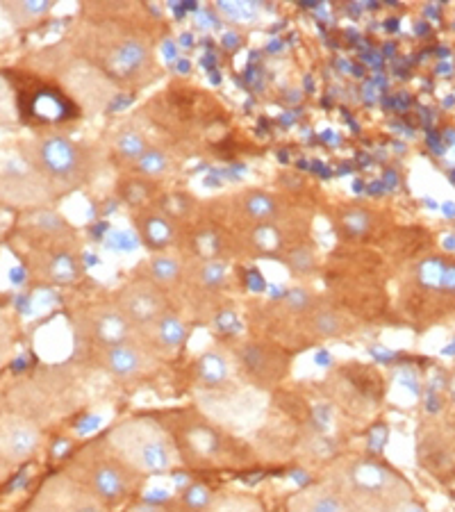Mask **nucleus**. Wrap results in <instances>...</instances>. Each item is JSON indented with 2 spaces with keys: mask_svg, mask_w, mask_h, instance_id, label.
<instances>
[{
  "mask_svg": "<svg viewBox=\"0 0 455 512\" xmlns=\"http://www.w3.org/2000/svg\"><path fill=\"white\" fill-rule=\"evenodd\" d=\"M82 57L114 87L139 89L160 76L153 39L117 19L91 28L82 39Z\"/></svg>",
  "mask_w": 455,
  "mask_h": 512,
  "instance_id": "obj_1",
  "label": "nucleus"
},
{
  "mask_svg": "<svg viewBox=\"0 0 455 512\" xmlns=\"http://www.w3.org/2000/svg\"><path fill=\"white\" fill-rule=\"evenodd\" d=\"M171 433L182 465L192 469H237L255 462L251 444L198 408L157 412Z\"/></svg>",
  "mask_w": 455,
  "mask_h": 512,
  "instance_id": "obj_2",
  "label": "nucleus"
},
{
  "mask_svg": "<svg viewBox=\"0 0 455 512\" xmlns=\"http://www.w3.org/2000/svg\"><path fill=\"white\" fill-rule=\"evenodd\" d=\"M355 512H396L412 501V487L378 456H346L330 462L326 476Z\"/></svg>",
  "mask_w": 455,
  "mask_h": 512,
  "instance_id": "obj_3",
  "label": "nucleus"
},
{
  "mask_svg": "<svg viewBox=\"0 0 455 512\" xmlns=\"http://www.w3.org/2000/svg\"><path fill=\"white\" fill-rule=\"evenodd\" d=\"M21 153L53 196L78 192L98 176V153L94 148L62 132H41L21 148Z\"/></svg>",
  "mask_w": 455,
  "mask_h": 512,
  "instance_id": "obj_4",
  "label": "nucleus"
},
{
  "mask_svg": "<svg viewBox=\"0 0 455 512\" xmlns=\"http://www.w3.org/2000/svg\"><path fill=\"white\" fill-rule=\"evenodd\" d=\"M105 440L130 469L148 478L169 474L180 467V453L162 419L155 415H132L114 424Z\"/></svg>",
  "mask_w": 455,
  "mask_h": 512,
  "instance_id": "obj_5",
  "label": "nucleus"
},
{
  "mask_svg": "<svg viewBox=\"0 0 455 512\" xmlns=\"http://www.w3.org/2000/svg\"><path fill=\"white\" fill-rule=\"evenodd\" d=\"M64 472L76 478L80 485H85L110 510L135 497L144 481L135 469H130L117 456V451L110 447L105 437L82 444L71 456Z\"/></svg>",
  "mask_w": 455,
  "mask_h": 512,
  "instance_id": "obj_6",
  "label": "nucleus"
},
{
  "mask_svg": "<svg viewBox=\"0 0 455 512\" xmlns=\"http://www.w3.org/2000/svg\"><path fill=\"white\" fill-rule=\"evenodd\" d=\"M230 353H233L235 369L242 376L244 385L262 394L283 383L292 369V360L283 346H273L269 342H242L230 349Z\"/></svg>",
  "mask_w": 455,
  "mask_h": 512,
  "instance_id": "obj_7",
  "label": "nucleus"
},
{
  "mask_svg": "<svg viewBox=\"0 0 455 512\" xmlns=\"http://www.w3.org/2000/svg\"><path fill=\"white\" fill-rule=\"evenodd\" d=\"M26 512H112L98 501L85 485L66 472L55 474L41 483Z\"/></svg>",
  "mask_w": 455,
  "mask_h": 512,
  "instance_id": "obj_8",
  "label": "nucleus"
},
{
  "mask_svg": "<svg viewBox=\"0 0 455 512\" xmlns=\"http://www.w3.org/2000/svg\"><path fill=\"white\" fill-rule=\"evenodd\" d=\"M80 333L91 351L123 344L137 337V328L123 315L114 299L89 305L80 315Z\"/></svg>",
  "mask_w": 455,
  "mask_h": 512,
  "instance_id": "obj_9",
  "label": "nucleus"
},
{
  "mask_svg": "<svg viewBox=\"0 0 455 512\" xmlns=\"http://www.w3.org/2000/svg\"><path fill=\"white\" fill-rule=\"evenodd\" d=\"M114 303L119 305L123 315L130 319V324L137 330L153 324L155 319H160L164 312L171 310L167 289L155 285L153 280L146 276L128 280V283L114 294Z\"/></svg>",
  "mask_w": 455,
  "mask_h": 512,
  "instance_id": "obj_10",
  "label": "nucleus"
},
{
  "mask_svg": "<svg viewBox=\"0 0 455 512\" xmlns=\"http://www.w3.org/2000/svg\"><path fill=\"white\" fill-rule=\"evenodd\" d=\"M94 360L98 369L105 371L107 376L121 383L139 381V378L151 374L153 367L160 362L157 358H153L151 351H148L142 342H139V337L123 344L96 349Z\"/></svg>",
  "mask_w": 455,
  "mask_h": 512,
  "instance_id": "obj_11",
  "label": "nucleus"
},
{
  "mask_svg": "<svg viewBox=\"0 0 455 512\" xmlns=\"http://www.w3.org/2000/svg\"><path fill=\"white\" fill-rule=\"evenodd\" d=\"M41 447V431L35 421L7 412L0 417V458L10 465L30 460Z\"/></svg>",
  "mask_w": 455,
  "mask_h": 512,
  "instance_id": "obj_12",
  "label": "nucleus"
},
{
  "mask_svg": "<svg viewBox=\"0 0 455 512\" xmlns=\"http://www.w3.org/2000/svg\"><path fill=\"white\" fill-rule=\"evenodd\" d=\"M187 333L189 330L185 319L180 317V312L171 308L169 312H164L160 319H155L153 324L137 330V337L139 342L151 351L153 358L169 360L173 355H178V351L185 346Z\"/></svg>",
  "mask_w": 455,
  "mask_h": 512,
  "instance_id": "obj_13",
  "label": "nucleus"
},
{
  "mask_svg": "<svg viewBox=\"0 0 455 512\" xmlns=\"http://www.w3.org/2000/svg\"><path fill=\"white\" fill-rule=\"evenodd\" d=\"M287 512H355V508L328 478H321L294 492L287 499Z\"/></svg>",
  "mask_w": 455,
  "mask_h": 512,
  "instance_id": "obj_14",
  "label": "nucleus"
},
{
  "mask_svg": "<svg viewBox=\"0 0 455 512\" xmlns=\"http://www.w3.org/2000/svg\"><path fill=\"white\" fill-rule=\"evenodd\" d=\"M235 360L230 349L212 346L196 360L198 392H219L235 385Z\"/></svg>",
  "mask_w": 455,
  "mask_h": 512,
  "instance_id": "obj_15",
  "label": "nucleus"
},
{
  "mask_svg": "<svg viewBox=\"0 0 455 512\" xmlns=\"http://www.w3.org/2000/svg\"><path fill=\"white\" fill-rule=\"evenodd\" d=\"M26 114L37 126H57V123L76 117V105L60 89L39 87L28 96Z\"/></svg>",
  "mask_w": 455,
  "mask_h": 512,
  "instance_id": "obj_16",
  "label": "nucleus"
},
{
  "mask_svg": "<svg viewBox=\"0 0 455 512\" xmlns=\"http://www.w3.org/2000/svg\"><path fill=\"white\" fill-rule=\"evenodd\" d=\"M417 285L428 294L455 296V262L446 258H428L417 264Z\"/></svg>",
  "mask_w": 455,
  "mask_h": 512,
  "instance_id": "obj_17",
  "label": "nucleus"
},
{
  "mask_svg": "<svg viewBox=\"0 0 455 512\" xmlns=\"http://www.w3.org/2000/svg\"><path fill=\"white\" fill-rule=\"evenodd\" d=\"M135 226L139 237H142V242L153 253H164L173 242H176V226H173V219L157 210L144 212L142 217L135 221Z\"/></svg>",
  "mask_w": 455,
  "mask_h": 512,
  "instance_id": "obj_18",
  "label": "nucleus"
},
{
  "mask_svg": "<svg viewBox=\"0 0 455 512\" xmlns=\"http://www.w3.org/2000/svg\"><path fill=\"white\" fill-rule=\"evenodd\" d=\"M148 146H151V142H148L144 130H139L137 126H121L110 139L112 158L130 169L148 151Z\"/></svg>",
  "mask_w": 455,
  "mask_h": 512,
  "instance_id": "obj_19",
  "label": "nucleus"
},
{
  "mask_svg": "<svg viewBox=\"0 0 455 512\" xmlns=\"http://www.w3.org/2000/svg\"><path fill=\"white\" fill-rule=\"evenodd\" d=\"M146 278H151L155 285H160L162 289H171V287H180L187 278V267L182 258L173 253H153V258H148L146 262Z\"/></svg>",
  "mask_w": 455,
  "mask_h": 512,
  "instance_id": "obj_20",
  "label": "nucleus"
},
{
  "mask_svg": "<svg viewBox=\"0 0 455 512\" xmlns=\"http://www.w3.org/2000/svg\"><path fill=\"white\" fill-rule=\"evenodd\" d=\"M0 10L14 28L26 30L44 21L55 10V3L53 0H14V3H0Z\"/></svg>",
  "mask_w": 455,
  "mask_h": 512,
  "instance_id": "obj_21",
  "label": "nucleus"
},
{
  "mask_svg": "<svg viewBox=\"0 0 455 512\" xmlns=\"http://www.w3.org/2000/svg\"><path fill=\"white\" fill-rule=\"evenodd\" d=\"M237 205L251 224L264 226L278 217V198L262 189H246L237 196Z\"/></svg>",
  "mask_w": 455,
  "mask_h": 512,
  "instance_id": "obj_22",
  "label": "nucleus"
},
{
  "mask_svg": "<svg viewBox=\"0 0 455 512\" xmlns=\"http://www.w3.org/2000/svg\"><path fill=\"white\" fill-rule=\"evenodd\" d=\"M205 512H269V510L251 492L226 490L221 494H214L210 508Z\"/></svg>",
  "mask_w": 455,
  "mask_h": 512,
  "instance_id": "obj_23",
  "label": "nucleus"
},
{
  "mask_svg": "<svg viewBox=\"0 0 455 512\" xmlns=\"http://www.w3.org/2000/svg\"><path fill=\"white\" fill-rule=\"evenodd\" d=\"M171 169H173L171 155L155 144L148 146V151L135 162V167H132V171L148 180H160L164 176H169Z\"/></svg>",
  "mask_w": 455,
  "mask_h": 512,
  "instance_id": "obj_24",
  "label": "nucleus"
},
{
  "mask_svg": "<svg viewBox=\"0 0 455 512\" xmlns=\"http://www.w3.org/2000/svg\"><path fill=\"white\" fill-rule=\"evenodd\" d=\"M335 226L339 228V233H342L346 239H355L369 230L371 214L364 208H351V210H346L342 217H339V221H335Z\"/></svg>",
  "mask_w": 455,
  "mask_h": 512,
  "instance_id": "obj_25",
  "label": "nucleus"
},
{
  "mask_svg": "<svg viewBox=\"0 0 455 512\" xmlns=\"http://www.w3.org/2000/svg\"><path fill=\"white\" fill-rule=\"evenodd\" d=\"M214 499V492L203 483H189L185 490L180 492V508L185 512H205L210 508Z\"/></svg>",
  "mask_w": 455,
  "mask_h": 512,
  "instance_id": "obj_26",
  "label": "nucleus"
},
{
  "mask_svg": "<svg viewBox=\"0 0 455 512\" xmlns=\"http://www.w3.org/2000/svg\"><path fill=\"white\" fill-rule=\"evenodd\" d=\"M14 117V110H12V89L7 82L0 78V123L10 121Z\"/></svg>",
  "mask_w": 455,
  "mask_h": 512,
  "instance_id": "obj_27",
  "label": "nucleus"
},
{
  "mask_svg": "<svg viewBox=\"0 0 455 512\" xmlns=\"http://www.w3.org/2000/svg\"><path fill=\"white\" fill-rule=\"evenodd\" d=\"M123 512H176L169 506H164V503H153V501H135L130 503V506L123 510Z\"/></svg>",
  "mask_w": 455,
  "mask_h": 512,
  "instance_id": "obj_28",
  "label": "nucleus"
},
{
  "mask_svg": "<svg viewBox=\"0 0 455 512\" xmlns=\"http://www.w3.org/2000/svg\"><path fill=\"white\" fill-rule=\"evenodd\" d=\"M223 10H226V14H230L233 16L235 21H244L246 19V14L248 12H253V7L251 5H239V3H230V5H221Z\"/></svg>",
  "mask_w": 455,
  "mask_h": 512,
  "instance_id": "obj_29",
  "label": "nucleus"
},
{
  "mask_svg": "<svg viewBox=\"0 0 455 512\" xmlns=\"http://www.w3.org/2000/svg\"><path fill=\"white\" fill-rule=\"evenodd\" d=\"M10 469H12L10 462H7L5 458H0V481H3V478L7 476V472H10Z\"/></svg>",
  "mask_w": 455,
  "mask_h": 512,
  "instance_id": "obj_30",
  "label": "nucleus"
}]
</instances>
